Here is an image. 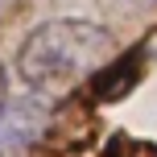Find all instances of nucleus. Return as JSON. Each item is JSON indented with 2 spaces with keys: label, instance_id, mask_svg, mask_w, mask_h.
<instances>
[{
  "label": "nucleus",
  "instance_id": "nucleus-1",
  "mask_svg": "<svg viewBox=\"0 0 157 157\" xmlns=\"http://www.w3.org/2000/svg\"><path fill=\"white\" fill-rule=\"evenodd\" d=\"M116 54V33L99 21L83 17H54V21L29 29V37L17 50V75L25 87L50 99V95L75 87L78 78L99 71Z\"/></svg>",
  "mask_w": 157,
  "mask_h": 157
},
{
  "label": "nucleus",
  "instance_id": "nucleus-2",
  "mask_svg": "<svg viewBox=\"0 0 157 157\" xmlns=\"http://www.w3.org/2000/svg\"><path fill=\"white\" fill-rule=\"evenodd\" d=\"M50 124V99L21 95L0 108V157H29L33 141Z\"/></svg>",
  "mask_w": 157,
  "mask_h": 157
}]
</instances>
